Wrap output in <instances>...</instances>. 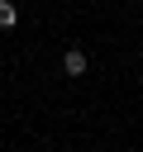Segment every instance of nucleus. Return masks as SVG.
<instances>
[{"label": "nucleus", "mask_w": 143, "mask_h": 152, "mask_svg": "<svg viewBox=\"0 0 143 152\" xmlns=\"http://www.w3.org/2000/svg\"><path fill=\"white\" fill-rule=\"evenodd\" d=\"M14 24H19V10L10 0H0V28H14Z\"/></svg>", "instance_id": "2"}, {"label": "nucleus", "mask_w": 143, "mask_h": 152, "mask_svg": "<svg viewBox=\"0 0 143 152\" xmlns=\"http://www.w3.org/2000/svg\"><path fill=\"white\" fill-rule=\"evenodd\" d=\"M62 71H67V76H81V71H86V52H81V48H67V57H62Z\"/></svg>", "instance_id": "1"}]
</instances>
